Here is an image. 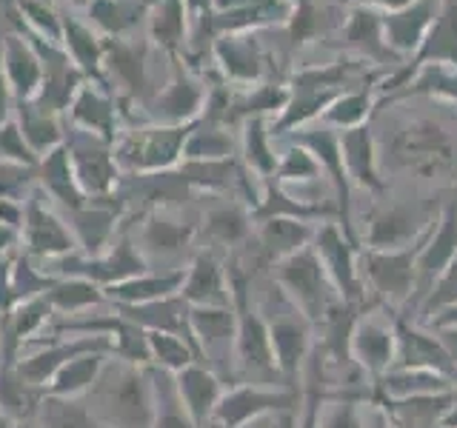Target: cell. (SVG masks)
Instances as JSON below:
<instances>
[{
	"label": "cell",
	"mask_w": 457,
	"mask_h": 428,
	"mask_svg": "<svg viewBox=\"0 0 457 428\" xmlns=\"http://www.w3.org/2000/svg\"><path fill=\"white\" fill-rule=\"evenodd\" d=\"M83 397L86 408L109 428H152L154 408L146 366L126 363L120 357L106 360Z\"/></svg>",
	"instance_id": "obj_1"
},
{
	"label": "cell",
	"mask_w": 457,
	"mask_h": 428,
	"mask_svg": "<svg viewBox=\"0 0 457 428\" xmlns=\"http://www.w3.org/2000/svg\"><path fill=\"white\" fill-rule=\"evenodd\" d=\"M228 289H232V303L237 314V337H235V371L243 377V383L252 385H275L280 380L275 354H271L269 340V323L263 311L252 303L249 292V275L243 266L232 263L226 268ZM283 385V380H280Z\"/></svg>",
	"instance_id": "obj_2"
},
{
	"label": "cell",
	"mask_w": 457,
	"mask_h": 428,
	"mask_svg": "<svg viewBox=\"0 0 457 428\" xmlns=\"http://www.w3.org/2000/svg\"><path fill=\"white\" fill-rule=\"evenodd\" d=\"M386 160L426 180L452 177L457 169V146L446 126L418 118L395 128L392 140H386Z\"/></svg>",
	"instance_id": "obj_3"
},
{
	"label": "cell",
	"mask_w": 457,
	"mask_h": 428,
	"mask_svg": "<svg viewBox=\"0 0 457 428\" xmlns=\"http://www.w3.org/2000/svg\"><path fill=\"white\" fill-rule=\"evenodd\" d=\"M432 228V226H428ZM428 228L423 232L420 240H414L406 249H392V251H371L361 249L357 257V266H361V277L366 292H371V300L389 311L406 309L411 303L414 294V280H418V254L426 243Z\"/></svg>",
	"instance_id": "obj_4"
},
{
	"label": "cell",
	"mask_w": 457,
	"mask_h": 428,
	"mask_svg": "<svg viewBox=\"0 0 457 428\" xmlns=\"http://www.w3.org/2000/svg\"><path fill=\"white\" fill-rule=\"evenodd\" d=\"M200 120V118H197ZM195 123L186 126H157L146 123L137 128L120 132L114 146V160L129 175H143V171H166L183 160V146L189 140Z\"/></svg>",
	"instance_id": "obj_5"
},
{
	"label": "cell",
	"mask_w": 457,
	"mask_h": 428,
	"mask_svg": "<svg viewBox=\"0 0 457 428\" xmlns=\"http://www.w3.org/2000/svg\"><path fill=\"white\" fill-rule=\"evenodd\" d=\"M269 268H271V280H275L278 292L289 300L314 328L323 320L326 309L332 306L335 300H340L312 246L295 251L292 257H286V260Z\"/></svg>",
	"instance_id": "obj_6"
},
{
	"label": "cell",
	"mask_w": 457,
	"mask_h": 428,
	"mask_svg": "<svg viewBox=\"0 0 457 428\" xmlns=\"http://www.w3.org/2000/svg\"><path fill=\"white\" fill-rule=\"evenodd\" d=\"M300 408V389L289 385H252L237 383L226 389L212 414L218 428H249L269 414H292Z\"/></svg>",
	"instance_id": "obj_7"
},
{
	"label": "cell",
	"mask_w": 457,
	"mask_h": 428,
	"mask_svg": "<svg viewBox=\"0 0 457 428\" xmlns=\"http://www.w3.org/2000/svg\"><path fill=\"white\" fill-rule=\"evenodd\" d=\"M395 314L397 311H389L380 303H371L354 320L349 337V357L352 366L363 377H369V383H375L395 366V354H397Z\"/></svg>",
	"instance_id": "obj_8"
},
{
	"label": "cell",
	"mask_w": 457,
	"mask_h": 428,
	"mask_svg": "<svg viewBox=\"0 0 457 428\" xmlns=\"http://www.w3.org/2000/svg\"><path fill=\"white\" fill-rule=\"evenodd\" d=\"M63 146L69 152L75 180L80 185V192L89 197V203L112 197L114 185H118V180H120V166H118V160H114L112 143L66 123Z\"/></svg>",
	"instance_id": "obj_9"
},
{
	"label": "cell",
	"mask_w": 457,
	"mask_h": 428,
	"mask_svg": "<svg viewBox=\"0 0 457 428\" xmlns=\"http://www.w3.org/2000/svg\"><path fill=\"white\" fill-rule=\"evenodd\" d=\"M312 249L318 254L326 277L340 300H346V303H371V300H366V285L361 277V266H357L361 249L343 235L340 223L326 220L314 228Z\"/></svg>",
	"instance_id": "obj_10"
},
{
	"label": "cell",
	"mask_w": 457,
	"mask_h": 428,
	"mask_svg": "<svg viewBox=\"0 0 457 428\" xmlns=\"http://www.w3.org/2000/svg\"><path fill=\"white\" fill-rule=\"evenodd\" d=\"M278 297H280V311L266 320L271 354H275V366L283 385L300 389V377H303L306 360L314 349V325L280 292Z\"/></svg>",
	"instance_id": "obj_11"
},
{
	"label": "cell",
	"mask_w": 457,
	"mask_h": 428,
	"mask_svg": "<svg viewBox=\"0 0 457 428\" xmlns=\"http://www.w3.org/2000/svg\"><path fill=\"white\" fill-rule=\"evenodd\" d=\"M206 100L209 89L180 63V57H175V75L143 106V118L157 126H186L204 114Z\"/></svg>",
	"instance_id": "obj_12"
},
{
	"label": "cell",
	"mask_w": 457,
	"mask_h": 428,
	"mask_svg": "<svg viewBox=\"0 0 457 428\" xmlns=\"http://www.w3.org/2000/svg\"><path fill=\"white\" fill-rule=\"evenodd\" d=\"M149 46V37H104V80L112 75V80L123 89L126 103H140V109L152 100L146 69Z\"/></svg>",
	"instance_id": "obj_13"
},
{
	"label": "cell",
	"mask_w": 457,
	"mask_h": 428,
	"mask_svg": "<svg viewBox=\"0 0 457 428\" xmlns=\"http://www.w3.org/2000/svg\"><path fill=\"white\" fill-rule=\"evenodd\" d=\"M454 257H457V189L452 200H446V206L440 209V214L426 235V243L418 254V266H414L418 268V280H414V294L409 306L420 309L426 294L432 292V285L452 266Z\"/></svg>",
	"instance_id": "obj_14"
},
{
	"label": "cell",
	"mask_w": 457,
	"mask_h": 428,
	"mask_svg": "<svg viewBox=\"0 0 457 428\" xmlns=\"http://www.w3.org/2000/svg\"><path fill=\"white\" fill-rule=\"evenodd\" d=\"M189 328L195 337V349L200 363L214 366L223 363V374L235 371V337H237V314L235 303L228 309H189Z\"/></svg>",
	"instance_id": "obj_15"
},
{
	"label": "cell",
	"mask_w": 457,
	"mask_h": 428,
	"mask_svg": "<svg viewBox=\"0 0 457 428\" xmlns=\"http://www.w3.org/2000/svg\"><path fill=\"white\" fill-rule=\"evenodd\" d=\"M43 189H37L26 197L23 203V228H21V240L26 243V254L29 257H43V260H52V257H63L69 251L78 249V240L71 235L69 223L63 218L43 203Z\"/></svg>",
	"instance_id": "obj_16"
},
{
	"label": "cell",
	"mask_w": 457,
	"mask_h": 428,
	"mask_svg": "<svg viewBox=\"0 0 457 428\" xmlns=\"http://www.w3.org/2000/svg\"><path fill=\"white\" fill-rule=\"evenodd\" d=\"M395 332H397V354L392 368H423L435 374L449 377L457 385V363L443 349L435 328H426L420 323L409 320L406 314H395Z\"/></svg>",
	"instance_id": "obj_17"
},
{
	"label": "cell",
	"mask_w": 457,
	"mask_h": 428,
	"mask_svg": "<svg viewBox=\"0 0 457 428\" xmlns=\"http://www.w3.org/2000/svg\"><path fill=\"white\" fill-rule=\"evenodd\" d=\"M435 218H428L426 211H418L411 206H380L366 218L361 249H371V251L406 249L414 240L423 237V232L435 223Z\"/></svg>",
	"instance_id": "obj_18"
},
{
	"label": "cell",
	"mask_w": 457,
	"mask_h": 428,
	"mask_svg": "<svg viewBox=\"0 0 457 428\" xmlns=\"http://www.w3.org/2000/svg\"><path fill=\"white\" fill-rule=\"evenodd\" d=\"M292 143L309 149L314 157H318V163L323 166V175L332 180V185H335V194H337V220H340L343 235H346L352 243H357V246H361V240H357L354 226H352V203H349L352 183H349V175H346V166H343L340 135L332 132V126H326V128H318V132H300V135L292 137Z\"/></svg>",
	"instance_id": "obj_19"
},
{
	"label": "cell",
	"mask_w": 457,
	"mask_h": 428,
	"mask_svg": "<svg viewBox=\"0 0 457 428\" xmlns=\"http://www.w3.org/2000/svg\"><path fill=\"white\" fill-rule=\"evenodd\" d=\"M428 63L457 66V0H446V6L437 12L435 23L428 26L423 43L418 46V57H414V63L403 66L395 78H386V83L380 86V89L383 92L403 89L414 71H418L420 66H428Z\"/></svg>",
	"instance_id": "obj_20"
},
{
	"label": "cell",
	"mask_w": 457,
	"mask_h": 428,
	"mask_svg": "<svg viewBox=\"0 0 457 428\" xmlns=\"http://www.w3.org/2000/svg\"><path fill=\"white\" fill-rule=\"evenodd\" d=\"M69 123L83 128V132H92L97 137H104L109 143L118 140L120 135V118L123 111L118 106V97L109 89L106 83H95V80H86L75 100L69 106Z\"/></svg>",
	"instance_id": "obj_21"
},
{
	"label": "cell",
	"mask_w": 457,
	"mask_h": 428,
	"mask_svg": "<svg viewBox=\"0 0 457 428\" xmlns=\"http://www.w3.org/2000/svg\"><path fill=\"white\" fill-rule=\"evenodd\" d=\"M112 354V340L106 334H89V337H78L71 342H52V346L40 349L32 357H23V360L14 366L18 377L32 385V389H46L52 383V377L61 371L69 360H75L80 354Z\"/></svg>",
	"instance_id": "obj_22"
},
{
	"label": "cell",
	"mask_w": 457,
	"mask_h": 428,
	"mask_svg": "<svg viewBox=\"0 0 457 428\" xmlns=\"http://www.w3.org/2000/svg\"><path fill=\"white\" fill-rule=\"evenodd\" d=\"M0 63H4L14 103L37 97L43 86V61L23 32H9L0 37Z\"/></svg>",
	"instance_id": "obj_23"
},
{
	"label": "cell",
	"mask_w": 457,
	"mask_h": 428,
	"mask_svg": "<svg viewBox=\"0 0 457 428\" xmlns=\"http://www.w3.org/2000/svg\"><path fill=\"white\" fill-rule=\"evenodd\" d=\"M180 297L189 306L200 309H228L232 306V289H228L226 266L218 260L212 249L197 251L192 266H186V283Z\"/></svg>",
	"instance_id": "obj_24"
},
{
	"label": "cell",
	"mask_w": 457,
	"mask_h": 428,
	"mask_svg": "<svg viewBox=\"0 0 457 428\" xmlns=\"http://www.w3.org/2000/svg\"><path fill=\"white\" fill-rule=\"evenodd\" d=\"M214 57L223 69L228 83L240 86V89H254L261 86L263 69H266V54L261 43L254 40V32H232L220 35L214 40Z\"/></svg>",
	"instance_id": "obj_25"
},
{
	"label": "cell",
	"mask_w": 457,
	"mask_h": 428,
	"mask_svg": "<svg viewBox=\"0 0 457 428\" xmlns=\"http://www.w3.org/2000/svg\"><path fill=\"white\" fill-rule=\"evenodd\" d=\"M197 235V223H186L171 218L169 209H157L143 214V226H140V246H143V260H175L186 249L195 243Z\"/></svg>",
	"instance_id": "obj_26"
},
{
	"label": "cell",
	"mask_w": 457,
	"mask_h": 428,
	"mask_svg": "<svg viewBox=\"0 0 457 428\" xmlns=\"http://www.w3.org/2000/svg\"><path fill=\"white\" fill-rule=\"evenodd\" d=\"M340 154H343V166H346L349 183L361 185L363 192H371V194L386 192V180L380 175V163H378V143L371 137V128L366 123L340 132Z\"/></svg>",
	"instance_id": "obj_27"
},
{
	"label": "cell",
	"mask_w": 457,
	"mask_h": 428,
	"mask_svg": "<svg viewBox=\"0 0 457 428\" xmlns=\"http://www.w3.org/2000/svg\"><path fill=\"white\" fill-rule=\"evenodd\" d=\"M457 391V385L435 374V371L423 368H389L383 377L375 383H369L366 406L378 403V399H411V397H432V394H452Z\"/></svg>",
	"instance_id": "obj_28"
},
{
	"label": "cell",
	"mask_w": 457,
	"mask_h": 428,
	"mask_svg": "<svg viewBox=\"0 0 457 428\" xmlns=\"http://www.w3.org/2000/svg\"><path fill=\"white\" fill-rule=\"evenodd\" d=\"M314 228L306 220H295V218H269V220H257V232H254V240H257V251L261 257L275 266L286 257H292L295 251L312 246L314 240Z\"/></svg>",
	"instance_id": "obj_29"
},
{
	"label": "cell",
	"mask_w": 457,
	"mask_h": 428,
	"mask_svg": "<svg viewBox=\"0 0 457 428\" xmlns=\"http://www.w3.org/2000/svg\"><path fill=\"white\" fill-rule=\"evenodd\" d=\"M178 383V394L183 399L186 411L192 414V420L197 423V428H204L212 423V414L218 399L223 397V380L214 374V371L204 363H192L186 366L183 371L175 374Z\"/></svg>",
	"instance_id": "obj_30"
},
{
	"label": "cell",
	"mask_w": 457,
	"mask_h": 428,
	"mask_svg": "<svg viewBox=\"0 0 457 428\" xmlns=\"http://www.w3.org/2000/svg\"><path fill=\"white\" fill-rule=\"evenodd\" d=\"M61 21H63L61 46L69 54V61L83 71L86 80L106 83L104 80V35H100L92 23H83L80 18H75V14H61Z\"/></svg>",
	"instance_id": "obj_31"
},
{
	"label": "cell",
	"mask_w": 457,
	"mask_h": 428,
	"mask_svg": "<svg viewBox=\"0 0 457 428\" xmlns=\"http://www.w3.org/2000/svg\"><path fill=\"white\" fill-rule=\"evenodd\" d=\"M37 185L43 189V194H49L54 203H61L66 211L89 206V197L80 192V185L75 180V171H71V160H69L66 146H57L49 154L40 157Z\"/></svg>",
	"instance_id": "obj_32"
},
{
	"label": "cell",
	"mask_w": 457,
	"mask_h": 428,
	"mask_svg": "<svg viewBox=\"0 0 457 428\" xmlns=\"http://www.w3.org/2000/svg\"><path fill=\"white\" fill-rule=\"evenodd\" d=\"M157 0H92L86 18L104 37H126L149 18Z\"/></svg>",
	"instance_id": "obj_33"
},
{
	"label": "cell",
	"mask_w": 457,
	"mask_h": 428,
	"mask_svg": "<svg viewBox=\"0 0 457 428\" xmlns=\"http://www.w3.org/2000/svg\"><path fill=\"white\" fill-rule=\"evenodd\" d=\"M457 391L432 394V397H411V399H378V406L395 428H440L446 408L454 403Z\"/></svg>",
	"instance_id": "obj_34"
},
{
	"label": "cell",
	"mask_w": 457,
	"mask_h": 428,
	"mask_svg": "<svg viewBox=\"0 0 457 428\" xmlns=\"http://www.w3.org/2000/svg\"><path fill=\"white\" fill-rule=\"evenodd\" d=\"M183 283H186V268H175V271H163V275H140L132 280L114 283L104 292L106 300L114 306H140V303H154V300L180 294Z\"/></svg>",
	"instance_id": "obj_35"
},
{
	"label": "cell",
	"mask_w": 457,
	"mask_h": 428,
	"mask_svg": "<svg viewBox=\"0 0 457 428\" xmlns=\"http://www.w3.org/2000/svg\"><path fill=\"white\" fill-rule=\"evenodd\" d=\"M69 214V228L71 235L78 240V249L89 257V254H100L106 246L112 235L118 232V218L120 211L114 206H97V203H89L83 209H71L66 211Z\"/></svg>",
	"instance_id": "obj_36"
},
{
	"label": "cell",
	"mask_w": 457,
	"mask_h": 428,
	"mask_svg": "<svg viewBox=\"0 0 457 428\" xmlns=\"http://www.w3.org/2000/svg\"><path fill=\"white\" fill-rule=\"evenodd\" d=\"M186 26H189V9L183 0H157L146 18V37L175 61L186 49Z\"/></svg>",
	"instance_id": "obj_37"
},
{
	"label": "cell",
	"mask_w": 457,
	"mask_h": 428,
	"mask_svg": "<svg viewBox=\"0 0 457 428\" xmlns=\"http://www.w3.org/2000/svg\"><path fill=\"white\" fill-rule=\"evenodd\" d=\"M437 18V9H435V0H418L403 12H389L383 23V37H386V46H395V49H418L428 26L435 23Z\"/></svg>",
	"instance_id": "obj_38"
},
{
	"label": "cell",
	"mask_w": 457,
	"mask_h": 428,
	"mask_svg": "<svg viewBox=\"0 0 457 428\" xmlns=\"http://www.w3.org/2000/svg\"><path fill=\"white\" fill-rule=\"evenodd\" d=\"M149 385H152V428H197L192 414L186 411L183 399L178 394L175 374L161 366H146Z\"/></svg>",
	"instance_id": "obj_39"
},
{
	"label": "cell",
	"mask_w": 457,
	"mask_h": 428,
	"mask_svg": "<svg viewBox=\"0 0 457 428\" xmlns=\"http://www.w3.org/2000/svg\"><path fill=\"white\" fill-rule=\"evenodd\" d=\"M14 109H18V118H14V120H18V126H21L23 140L29 143V149H32L37 157L49 154L57 146H63L66 123H63L61 114L40 109L35 100L14 103Z\"/></svg>",
	"instance_id": "obj_40"
},
{
	"label": "cell",
	"mask_w": 457,
	"mask_h": 428,
	"mask_svg": "<svg viewBox=\"0 0 457 428\" xmlns=\"http://www.w3.org/2000/svg\"><path fill=\"white\" fill-rule=\"evenodd\" d=\"M252 209L243 203H220L212 206L204 218V235L214 246H240L252 237Z\"/></svg>",
	"instance_id": "obj_41"
},
{
	"label": "cell",
	"mask_w": 457,
	"mask_h": 428,
	"mask_svg": "<svg viewBox=\"0 0 457 428\" xmlns=\"http://www.w3.org/2000/svg\"><path fill=\"white\" fill-rule=\"evenodd\" d=\"M326 374V357L320 354L318 342L306 360L303 377H300V414H297V428H320V411L328 397V385L323 380Z\"/></svg>",
	"instance_id": "obj_42"
},
{
	"label": "cell",
	"mask_w": 457,
	"mask_h": 428,
	"mask_svg": "<svg viewBox=\"0 0 457 428\" xmlns=\"http://www.w3.org/2000/svg\"><path fill=\"white\" fill-rule=\"evenodd\" d=\"M37 428H109L86 408L80 397H52L43 394L35 408Z\"/></svg>",
	"instance_id": "obj_43"
},
{
	"label": "cell",
	"mask_w": 457,
	"mask_h": 428,
	"mask_svg": "<svg viewBox=\"0 0 457 428\" xmlns=\"http://www.w3.org/2000/svg\"><path fill=\"white\" fill-rule=\"evenodd\" d=\"M109 354H80L75 360H69L57 374L52 377V383L43 389V394L52 397H83L86 391L92 389V383L97 380L100 368H104Z\"/></svg>",
	"instance_id": "obj_44"
},
{
	"label": "cell",
	"mask_w": 457,
	"mask_h": 428,
	"mask_svg": "<svg viewBox=\"0 0 457 428\" xmlns=\"http://www.w3.org/2000/svg\"><path fill=\"white\" fill-rule=\"evenodd\" d=\"M243 154H246V166L254 171V177L271 180L278 171V154L271 146V128L266 118H249L243 120Z\"/></svg>",
	"instance_id": "obj_45"
},
{
	"label": "cell",
	"mask_w": 457,
	"mask_h": 428,
	"mask_svg": "<svg viewBox=\"0 0 457 428\" xmlns=\"http://www.w3.org/2000/svg\"><path fill=\"white\" fill-rule=\"evenodd\" d=\"M235 152V140L223 123H212L206 118L195 120L189 140L183 146V160H228Z\"/></svg>",
	"instance_id": "obj_46"
},
{
	"label": "cell",
	"mask_w": 457,
	"mask_h": 428,
	"mask_svg": "<svg viewBox=\"0 0 457 428\" xmlns=\"http://www.w3.org/2000/svg\"><path fill=\"white\" fill-rule=\"evenodd\" d=\"M46 300L52 303L54 311H63V314H78V311H86L92 306L109 303L104 289L89 283V280H83V277H61L46 292Z\"/></svg>",
	"instance_id": "obj_47"
},
{
	"label": "cell",
	"mask_w": 457,
	"mask_h": 428,
	"mask_svg": "<svg viewBox=\"0 0 457 428\" xmlns=\"http://www.w3.org/2000/svg\"><path fill=\"white\" fill-rule=\"evenodd\" d=\"M369 385H354L346 391H328L323 411H320V428H366V417L361 403H366Z\"/></svg>",
	"instance_id": "obj_48"
},
{
	"label": "cell",
	"mask_w": 457,
	"mask_h": 428,
	"mask_svg": "<svg viewBox=\"0 0 457 428\" xmlns=\"http://www.w3.org/2000/svg\"><path fill=\"white\" fill-rule=\"evenodd\" d=\"M12 4H14V14L23 21L21 29L54 43V46H61L63 21H61V12L52 6V0H12Z\"/></svg>",
	"instance_id": "obj_49"
},
{
	"label": "cell",
	"mask_w": 457,
	"mask_h": 428,
	"mask_svg": "<svg viewBox=\"0 0 457 428\" xmlns=\"http://www.w3.org/2000/svg\"><path fill=\"white\" fill-rule=\"evenodd\" d=\"M149 346H152V366H161L171 374H178L186 366L200 363V357L189 340L166 332H149Z\"/></svg>",
	"instance_id": "obj_50"
},
{
	"label": "cell",
	"mask_w": 457,
	"mask_h": 428,
	"mask_svg": "<svg viewBox=\"0 0 457 428\" xmlns=\"http://www.w3.org/2000/svg\"><path fill=\"white\" fill-rule=\"evenodd\" d=\"M371 95L366 89H354V92H343L332 106H328L323 114H320V120L326 126H335V128H354V126H363L369 120V114H371Z\"/></svg>",
	"instance_id": "obj_51"
},
{
	"label": "cell",
	"mask_w": 457,
	"mask_h": 428,
	"mask_svg": "<svg viewBox=\"0 0 457 428\" xmlns=\"http://www.w3.org/2000/svg\"><path fill=\"white\" fill-rule=\"evenodd\" d=\"M318 177H326L323 166L318 163V157H314L309 149L297 146V143H292L289 152H286L283 157H278V171H275V183L278 185H289L292 180L314 183Z\"/></svg>",
	"instance_id": "obj_52"
},
{
	"label": "cell",
	"mask_w": 457,
	"mask_h": 428,
	"mask_svg": "<svg viewBox=\"0 0 457 428\" xmlns=\"http://www.w3.org/2000/svg\"><path fill=\"white\" fill-rule=\"evenodd\" d=\"M37 166L0 160V200L26 203V197L37 189Z\"/></svg>",
	"instance_id": "obj_53"
},
{
	"label": "cell",
	"mask_w": 457,
	"mask_h": 428,
	"mask_svg": "<svg viewBox=\"0 0 457 428\" xmlns=\"http://www.w3.org/2000/svg\"><path fill=\"white\" fill-rule=\"evenodd\" d=\"M452 306H457V257L452 260V266L437 277V283L432 285V292H428L426 300L420 303L418 314H420V320L426 323V320H432L435 314L446 311Z\"/></svg>",
	"instance_id": "obj_54"
},
{
	"label": "cell",
	"mask_w": 457,
	"mask_h": 428,
	"mask_svg": "<svg viewBox=\"0 0 457 428\" xmlns=\"http://www.w3.org/2000/svg\"><path fill=\"white\" fill-rule=\"evenodd\" d=\"M0 160H9V163H23V166H37L40 157L29 149V143L23 140V132L18 120H9L0 126Z\"/></svg>",
	"instance_id": "obj_55"
},
{
	"label": "cell",
	"mask_w": 457,
	"mask_h": 428,
	"mask_svg": "<svg viewBox=\"0 0 457 428\" xmlns=\"http://www.w3.org/2000/svg\"><path fill=\"white\" fill-rule=\"evenodd\" d=\"M12 109H14V95H12V89H9V80H6L4 63H0V126L12 120Z\"/></svg>",
	"instance_id": "obj_56"
},
{
	"label": "cell",
	"mask_w": 457,
	"mask_h": 428,
	"mask_svg": "<svg viewBox=\"0 0 457 428\" xmlns=\"http://www.w3.org/2000/svg\"><path fill=\"white\" fill-rule=\"evenodd\" d=\"M340 4H366V6H386L389 12H403L409 9L411 4H418V0H340Z\"/></svg>",
	"instance_id": "obj_57"
},
{
	"label": "cell",
	"mask_w": 457,
	"mask_h": 428,
	"mask_svg": "<svg viewBox=\"0 0 457 428\" xmlns=\"http://www.w3.org/2000/svg\"><path fill=\"white\" fill-rule=\"evenodd\" d=\"M440 342H443V349L449 351V357L457 363V325H446V328H435Z\"/></svg>",
	"instance_id": "obj_58"
},
{
	"label": "cell",
	"mask_w": 457,
	"mask_h": 428,
	"mask_svg": "<svg viewBox=\"0 0 457 428\" xmlns=\"http://www.w3.org/2000/svg\"><path fill=\"white\" fill-rule=\"evenodd\" d=\"M423 325H426V328H446V325H457V306H452V309H446V311L435 314V317H432V320H426Z\"/></svg>",
	"instance_id": "obj_59"
},
{
	"label": "cell",
	"mask_w": 457,
	"mask_h": 428,
	"mask_svg": "<svg viewBox=\"0 0 457 428\" xmlns=\"http://www.w3.org/2000/svg\"><path fill=\"white\" fill-rule=\"evenodd\" d=\"M369 408V420H366V428H395L392 423H389V417L378 408V406H366Z\"/></svg>",
	"instance_id": "obj_60"
},
{
	"label": "cell",
	"mask_w": 457,
	"mask_h": 428,
	"mask_svg": "<svg viewBox=\"0 0 457 428\" xmlns=\"http://www.w3.org/2000/svg\"><path fill=\"white\" fill-rule=\"evenodd\" d=\"M440 428H457V397H454V403L446 408V414H443Z\"/></svg>",
	"instance_id": "obj_61"
},
{
	"label": "cell",
	"mask_w": 457,
	"mask_h": 428,
	"mask_svg": "<svg viewBox=\"0 0 457 428\" xmlns=\"http://www.w3.org/2000/svg\"><path fill=\"white\" fill-rule=\"evenodd\" d=\"M69 6H75V9H89L92 0H66Z\"/></svg>",
	"instance_id": "obj_62"
},
{
	"label": "cell",
	"mask_w": 457,
	"mask_h": 428,
	"mask_svg": "<svg viewBox=\"0 0 457 428\" xmlns=\"http://www.w3.org/2000/svg\"><path fill=\"white\" fill-rule=\"evenodd\" d=\"M0 428H14L12 417H6V414H4V411H0Z\"/></svg>",
	"instance_id": "obj_63"
},
{
	"label": "cell",
	"mask_w": 457,
	"mask_h": 428,
	"mask_svg": "<svg viewBox=\"0 0 457 428\" xmlns=\"http://www.w3.org/2000/svg\"><path fill=\"white\" fill-rule=\"evenodd\" d=\"M295 420V414H286V417H283V423L278 425V428H289V423Z\"/></svg>",
	"instance_id": "obj_64"
}]
</instances>
